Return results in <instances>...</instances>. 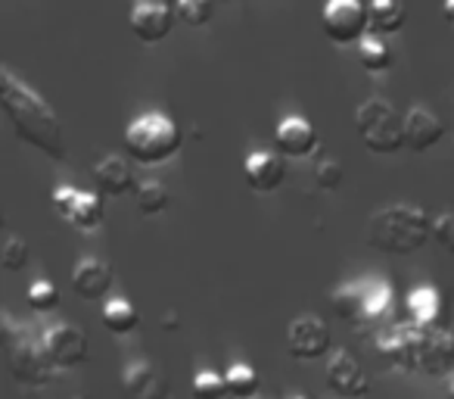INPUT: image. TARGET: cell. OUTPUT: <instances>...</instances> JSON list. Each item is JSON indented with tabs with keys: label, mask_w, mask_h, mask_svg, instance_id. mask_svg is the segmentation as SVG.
Segmentation results:
<instances>
[{
	"label": "cell",
	"mask_w": 454,
	"mask_h": 399,
	"mask_svg": "<svg viewBox=\"0 0 454 399\" xmlns=\"http://www.w3.org/2000/svg\"><path fill=\"white\" fill-rule=\"evenodd\" d=\"M0 103L7 113L10 125H13L16 138L26 140L28 147L41 150L51 159H66V134L59 125V116L51 109V103L28 88L20 76L4 69V82H0Z\"/></svg>",
	"instance_id": "obj_1"
},
{
	"label": "cell",
	"mask_w": 454,
	"mask_h": 399,
	"mask_svg": "<svg viewBox=\"0 0 454 399\" xmlns=\"http://www.w3.org/2000/svg\"><path fill=\"white\" fill-rule=\"evenodd\" d=\"M433 237V219L414 203H389L367 219V247L389 256H411Z\"/></svg>",
	"instance_id": "obj_2"
},
{
	"label": "cell",
	"mask_w": 454,
	"mask_h": 399,
	"mask_svg": "<svg viewBox=\"0 0 454 399\" xmlns=\"http://www.w3.org/2000/svg\"><path fill=\"white\" fill-rule=\"evenodd\" d=\"M184 144L181 125L165 113H144L125 128V153L140 165H162Z\"/></svg>",
	"instance_id": "obj_3"
},
{
	"label": "cell",
	"mask_w": 454,
	"mask_h": 399,
	"mask_svg": "<svg viewBox=\"0 0 454 399\" xmlns=\"http://www.w3.org/2000/svg\"><path fill=\"white\" fill-rule=\"evenodd\" d=\"M355 125L358 138L377 156H392L398 150H408L404 144V116L392 107L386 97H367L355 109Z\"/></svg>",
	"instance_id": "obj_4"
},
{
	"label": "cell",
	"mask_w": 454,
	"mask_h": 399,
	"mask_svg": "<svg viewBox=\"0 0 454 399\" xmlns=\"http://www.w3.org/2000/svg\"><path fill=\"white\" fill-rule=\"evenodd\" d=\"M10 353H7V362H10V374L16 378V384L22 387H32V390H44V387L53 384V362L47 359L44 353V343L35 340V337L22 334L20 340L10 343Z\"/></svg>",
	"instance_id": "obj_5"
},
{
	"label": "cell",
	"mask_w": 454,
	"mask_h": 399,
	"mask_svg": "<svg viewBox=\"0 0 454 399\" xmlns=\"http://www.w3.org/2000/svg\"><path fill=\"white\" fill-rule=\"evenodd\" d=\"M321 22L333 44H361V38L371 35V16L361 0H327Z\"/></svg>",
	"instance_id": "obj_6"
},
{
	"label": "cell",
	"mask_w": 454,
	"mask_h": 399,
	"mask_svg": "<svg viewBox=\"0 0 454 399\" xmlns=\"http://www.w3.org/2000/svg\"><path fill=\"white\" fill-rule=\"evenodd\" d=\"M41 343H44L47 359L53 362L57 371H69V368H78L84 359H88V334H84L78 324L69 322H57L41 334Z\"/></svg>",
	"instance_id": "obj_7"
},
{
	"label": "cell",
	"mask_w": 454,
	"mask_h": 399,
	"mask_svg": "<svg viewBox=\"0 0 454 399\" xmlns=\"http://www.w3.org/2000/svg\"><path fill=\"white\" fill-rule=\"evenodd\" d=\"M286 349H290L293 359H302V362H315L330 355V328L324 318L317 315H296L286 328Z\"/></svg>",
	"instance_id": "obj_8"
},
{
	"label": "cell",
	"mask_w": 454,
	"mask_h": 399,
	"mask_svg": "<svg viewBox=\"0 0 454 399\" xmlns=\"http://www.w3.org/2000/svg\"><path fill=\"white\" fill-rule=\"evenodd\" d=\"M121 399H168L171 384L165 371L150 359H131L121 368Z\"/></svg>",
	"instance_id": "obj_9"
},
{
	"label": "cell",
	"mask_w": 454,
	"mask_h": 399,
	"mask_svg": "<svg viewBox=\"0 0 454 399\" xmlns=\"http://www.w3.org/2000/svg\"><path fill=\"white\" fill-rule=\"evenodd\" d=\"M175 7H168L165 0H140L137 7L128 16V26H131V35L144 44H159L171 35L175 28Z\"/></svg>",
	"instance_id": "obj_10"
},
{
	"label": "cell",
	"mask_w": 454,
	"mask_h": 399,
	"mask_svg": "<svg viewBox=\"0 0 454 399\" xmlns=\"http://www.w3.org/2000/svg\"><path fill=\"white\" fill-rule=\"evenodd\" d=\"M324 371H327L330 390L340 393L342 399H361L371 390L364 368H361V362L348 349H333L327 355V362H324Z\"/></svg>",
	"instance_id": "obj_11"
},
{
	"label": "cell",
	"mask_w": 454,
	"mask_h": 399,
	"mask_svg": "<svg viewBox=\"0 0 454 399\" xmlns=\"http://www.w3.org/2000/svg\"><path fill=\"white\" fill-rule=\"evenodd\" d=\"M274 147L284 159H305L315 153L317 132L305 116H286L274 132Z\"/></svg>",
	"instance_id": "obj_12"
},
{
	"label": "cell",
	"mask_w": 454,
	"mask_h": 399,
	"mask_svg": "<svg viewBox=\"0 0 454 399\" xmlns=\"http://www.w3.org/2000/svg\"><path fill=\"white\" fill-rule=\"evenodd\" d=\"M445 134V122L439 119V113H433L429 107H411L404 113V144L414 153H427Z\"/></svg>",
	"instance_id": "obj_13"
},
{
	"label": "cell",
	"mask_w": 454,
	"mask_h": 399,
	"mask_svg": "<svg viewBox=\"0 0 454 399\" xmlns=\"http://www.w3.org/2000/svg\"><path fill=\"white\" fill-rule=\"evenodd\" d=\"M243 175H247V184L259 194H271L284 184L286 178V165H284V156L280 153H271V150H255L247 156L243 163Z\"/></svg>",
	"instance_id": "obj_14"
},
{
	"label": "cell",
	"mask_w": 454,
	"mask_h": 399,
	"mask_svg": "<svg viewBox=\"0 0 454 399\" xmlns=\"http://www.w3.org/2000/svg\"><path fill=\"white\" fill-rule=\"evenodd\" d=\"M72 287L82 299H103L113 287V266L97 256H82L72 266Z\"/></svg>",
	"instance_id": "obj_15"
},
{
	"label": "cell",
	"mask_w": 454,
	"mask_h": 399,
	"mask_svg": "<svg viewBox=\"0 0 454 399\" xmlns=\"http://www.w3.org/2000/svg\"><path fill=\"white\" fill-rule=\"evenodd\" d=\"M94 181H97V188H100V194L125 196L128 190L134 188V172L125 156L109 153V156H103L100 163L94 165Z\"/></svg>",
	"instance_id": "obj_16"
},
{
	"label": "cell",
	"mask_w": 454,
	"mask_h": 399,
	"mask_svg": "<svg viewBox=\"0 0 454 399\" xmlns=\"http://www.w3.org/2000/svg\"><path fill=\"white\" fill-rule=\"evenodd\" d=\"M408 315L417 328H439L442 315H445V299L429 284L414 287L408 297Z\"/></svg>",
	"instance_id": "obj_17"
},
{
	"label": "cell",
	"mask_w": 454,
	"mask_h": 399,
	"mask_svg": "<svg viewBox=\"0 0 454 399\" xmlns=\"http://www.w3.org/2000/svg\"><path fill=\"white\" fill-rule=\"evenodd\" d=\"M367 16H371V35H380V38L398 35L408 22V10L402 0H371Z\"/></svg>",
	"instance_id": "obj_18"
},
{
	"label": "cell",
	"mask_w": 454,
	"mask_h": 399,
	"mask_svg": "<svg viewBox=\"0 0 454 399\" xmlns=\"http://www.w3.org/2000/svg\"><path fill=\"white\" fill-rule=\"evenodd\" d=\"M100 318H103V328H106L109 334H119V337L131 334V331L137 328V322H140L134 303H131V299H125V297L106 299V303H103Z\"/></svg>",
	"instance_id": "obj_19"
},
{
	"label": "cell",
	"mask_w": 454,
	"mask_h": 399,
	"mask_svg": "<svg viewBox=\"0 0 454 399\" xmlns=\"http://www.w3.org/2000/svg\"><path fill=\"white\" fill-rule=\"evenodd\" d=\"M224 380H227L231 399H255V393H259V387H262L259 371H255V365H249V362H231L224 371Z\"/></svg>",
	"instance_id": "obj_20"
},
{
	"label": "cell",
	"mask_w": 454,
	"mask_h": 399,
	"mask_svg": "<svg viewBox=\"0 0 454 399\" xmlns=\"http://www.w3.org/2000/svg\"><path fill=\"white\" fill-rule=\"evenodd\" d=\"M66 222H69L75 231H84V235L97 231L103 225V200L97 194L82 190V200L75 203V210H72V216L66 219Z\"/></svg>",
	"instance_id": "obj_21"
},
{
	"label": "cell",
	"mask_w": 454,
	"mask_h": 399,
	"mask_svg": "<svg viewBox=\"0 0 454 399\" xmlns=\"http://www.w3.org/2000/svg\"><path fill=\"white\" fill-rule=\"evenodd\" d=\"M134 200H137V210L144 212V216H159V212L168 210L171 194L162 181L146 178V181H140L137 188H134Z\"/></svg>",
	"instance_id": "obj_22"
},
{
	"label": "cell",
	"mask_w": 454,
	"mask_h": 399,
	"mask_svg": "<svg viewBox=\"0 0 454 399\" xmlns=\"http://www.w3.org/2000/svg\"><path fill=\"white\" fill-rule=\"evenodd\" d=\"M358 63H361V69L373 72V76H377V72L392 69V51H389V44H386V38H380V35H367V38H361Z\"/></svg>",
	"instance_id": "obj_23"
},
{
	"label": "cell",
	"mask_w": 454,
	"mask_h": 399,
	"mask_svg": "<svg viewBox=\"0 0 454 399\" xmlns=\"http://www.w3.org/2000/svg\"><path fill=\"white\" fill-rule=\"evenodd\" d=\"M364 284L352 281V284H340L330 293V306L340 318H361L364 315Z\"/></svg>",
	"instance_id": "obj_24"
},
{
	"label": "cell",
	"mask_w": 454,
	"mask_h": 399,
	"mask_svg": "<svg viewBox=\"0 0 454 399\" xmlns=\"http://www.w3.org/2000/svg\"><path fill=\"white\" fill-rule=\"evenodd\" d=\"M190 393H193V399H227L231 396V393H227L224 374L212 371V368H200V371L193 374Z\"/></svg>",
	"instance_id": "obj_25"
},
{
	"label": "cell",
	"mask_w": 454,
	"mask_h": 399,
	"mask_svg": "<svg viewBox=\"0 0 454 399\" xmlns=\"http://www.w3.org/2000/svg\"><path fill=\"white\" fill-rule=\"evenodd\" d=\"M175 13L177 22H184L190 28H200L215 16V0H181L175 7Z\"/></svg>",
	"instance_id": "obj_26"
},
{
	"label": "cell",
	"mask_w": 454,
	"mask_h": 399,
	"mask_svg": "<svg viewBox=\"0 0 454 399\" xmlns=\"http://www.w3.org/2000/svg\"><path fill=\"white\" fill-rule=\"evenodd\" d=\"M28 306H32L35 312H51L59 306V287L53 284V281L47 278H38L28 284V293H26Z\"/></svg>",
	"instance_id": "obj_27"
},
{
	"label": "cell",
	"mask_w": 454,
	"mask_h": 399,
	"mask_svg": "<svg viewBox=\"0 0 454 399\" xmlns=\"http://www.w3.org/2000/svg\"><path fill=\"white\" fill-rule=\"evenodd\" d=\"M0 262L7 272H22L28 266V243L16 235L4 237V250H0Z\"/></svg>",
	"instance_id": "obj_28"
},
{
	"label": "cell",
	"mask_w": 454,
	"mask_h": 399,
	"mask_svg": "<svg viewBox=\"0 0 454 399\" xmlns=\"http://www.w3.org/2000/svg\"><path fill=\"white\" fill-rule=\"evenodd\" d=\"M342 165L336 163V159H330V156H324V159H317L315 163V181H317V188H324V190H336L342 184Z\"/></svg>",
	"instance_id": "obj_29"
},
{
	"label": "cell",
	"mask_w": 454,
	"mask_h": 399,
	"mask_svg": "<svg viewBox=\"0 0 454 399\" xmlns=\"http://www.w3.org/2000/svg\"><path fill=\"white\" fill-rule=\"evenodd\" d=\"M364 315H380L389 306L392 293L383 281H364Z\"/></svg>",
	"instance_id": "obj_30"
},
{
	"label": "cell",
	"mask_w": 454,
	"mask_h": 399,
	"mask_svg": "<svg viewBox=\"0 0 454 399\" xmlns=\"http://www.w3.org/2000/svg\"><path fill=\"white\" fill-rule=\"evenodd\" d=\"M433 241L454 256V212H442L433 219Z\"/></svg>",
	"instance_id": "obj_31"
},
{
	"label": "cell",
	"mask_w": 454,
	"mask_h": 399,
	"mask_svg": "<svg viewBox=\"0 0 454 399\" xmlns=\"http://www.w3.org/2000/svg\"><path fill=\"white\" fill-rule=\"evenodd\" d=\"M78 200H82V190H78V188H69V184H59V188L51 194V203H53V210H57V216H59V219H69V216H72V210H75Z\"/></svg>",
	"instance_id": "obj_32"
},
{
	"label": "cell",
	"mask_w": 454,
	"mask_h": 399,
	"mask_svg": "<svg viewBox=\"0 0 454 399\" xmlns=\"http://www.w3.org/2000/svg\"><path fill=\"white\" fill-rule=\"evenodd\" d=\"M442 13H445V20L454 26V0H445V4H442Z\"/></svg>",
	"instance_id": "obj_33"
},
{
	"label": "cell",
	"mask_w": 454,
	"mask_h": 399,
	"mask_svg": "<svg viewBox=\"0 0 454 399\" xmlns=\"http://www.w3.org/2000/svg\"><path fill=\"white\" fill-rule=\"evenodd\" d=\"M57 399H88V396H84L82 390H66V393H59Z\"/></svg>",
	"instance_id": "obj_34"
},
{
	"label": "cell",
	"mask_w": 454,
	"mask_h": 399,
	"mask_svg": "<svg viewBox=\"0 0 454 399\" xmlns=\"http://www.w3.org/2000/svg\"><path fill=\"white\" fill-rule=\"evenodd\" d=\"M448 399H454V378H451V384H448Z\"/></svg>",
	"instance_id": "obj_35"
},
{
	"label": "cell",
	"mask_w": 454,
	"mask_h": 399,
	"mask_svg": "<svg viewBox=\"0 0 454 399\" xmlns=\"http://www.w3.org/2000/svg\"><path fill=\"white\" fill-rule=\"evenodd\" d=\"M290 399H309V396H302V393H296V396H290Z\"/></svg>",
	"instance_id": "obj_36"
}]
</instances>
